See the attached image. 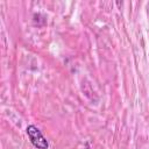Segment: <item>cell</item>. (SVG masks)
Here are the masks:
<instances>
[{
	"mask_svg": "<svg viewBox=\"0 0 149 149\" xmlns=\"http://www.w3.org/2000/svg\"><path fill=\"white\" fill-rule=\"evenodd\" d=\"M27 134H28V137L34 147H36L38 149H48V147H49L48 141L37 127H35L34 125H29L27 127Z\"/></svg>",
	"mask_w": 149,
	"mask_h": 149,
	"instance_id": "cell-1",
	"label": "cell"
}]
</instances>
